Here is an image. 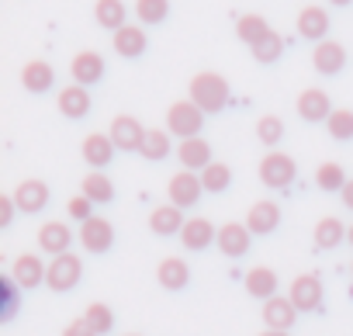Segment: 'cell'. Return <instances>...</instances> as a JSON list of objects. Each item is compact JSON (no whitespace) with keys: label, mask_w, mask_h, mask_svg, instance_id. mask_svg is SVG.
Returning a JSON list of instances; mask_svg holds the SVG:
<instances>
[{"label":"cell","mask_w":353,"mask_h":336,"mask_svg":"<svg viewBox=\"0 0 353 336\" xmlns=\"http://www.w3.org/2000/svg\"><path fill=\"white\" fill-rule=\"evenodd\" d=\"M83 277V260L77 253H63V257H52L49 260V274H46V284L52 291H73Z\"/></svg>","instance_id":"obj_4"},{"label":"cell","mask_w":353,"mask_h":336,"mask_svg":"<svg viewBox=\"0 0 353 336\" xmlns=\"http://www.w3.org/2000/svg\"><path fill=\"white\" fill-rule=\"evenodd\" d=\"M111 46H114V52H118L121 59H139V56L145 52L149 39H145L142 25H125V28H118V32L111 35Z\"/></svg>","instance_id":"obj_20"},{"label":"cell","mask_w":353,"mask_h":336,"mask_svg":"<svg viewBox=\"0 0 353 336\" xmlns=\"http://www.w3.org/2000/svg\"><path fill=\"white\" fill-rule=\"evenodd\" d=\"M260 336H288V333H281V329H263Z\"/></svg>","instance_id":"obj_46"},{"label":"cell","mask_w":353,"mask_h":336,"mask_svg":"<svg viewBox=\"0 0 353 336\" xmlns=\"http://www.w3.org/2000/svg\"><path fill=\"white\" fill-rule=\"evenodd\" d=\"M170 14V0H135L139 25H163Z\"/></svg>","instance_id":"obj_36"},{"label":"cell","mask_w":353,"mask_h":336,"mask_svg":"<svg viewBox=\"0 0 353 336\" xmlns=\"http://www.w3.org/2000/svg\"><path fill=\"white\" fill-rule=\"evenodd\" d=\"M56 108H59L63 118H87V111H90V90L80 87V83H70V87L59 90Z\"/></svg>","instance_id":"obj_24"},{"label":"cell","mask_w":353,"mask_h":336,"mask_svg":"<svg viewBox=\"0 0 353 336\" xmlns=\"http://www.w3.org/2000/svg\"><path fill=\"white\" fill-rule=\"evenodd\" d=\"M0 288H4V312H0V319L11 322L18 312V281L8 274V277H0Z\"/></svg>","instance_id":"obj_40"},{"label":"cell","mask_w":353,"mask_h":336,"mask_svg":"<svg viewBox=\"0 0 353 336\" xmlns=\"http://www.w3.org/2000/svg\"><path fill=\"white\" fill-rule=\"evenodd\" d=\"M70 73H73V83H80V87H94V83L104 80V56L94 52V49H83V52L73 56Z\"/></svg>","instance_id":"obj_8"},{"label":"cell","mask_w":353,"mask_h":336,"mask_svg":"<svg viewBox=\"0 0 353 336\" xmlns=\"http://www.w3.org/2000/svg\"><path fill=\"white\" fill-rule=\"evenodd\" d=\"M94 18H97V25H101V28H108V32L114 35L118 28H125V25H128V8L121 4V0H97Z\"/></svg>","instance_id":"obj_28"},{"label":"cell","mask_w":353,"mask_h":336,"mask_svg":"<svg viewBox=\"0 0 353 336\" xmlns=\"http://www.w3.org/2000/svg\"><path fill=\"white\" fill-rule=\"evenodd\" d=\"M246 291H250L253 298H260V302L274 298V295H277V274H274L270 267H253V270L246 274Z\"/></svg>","instance_id":"obj_30"},{"label":"cell","mask_w":353,"mask_h":336,"mask_svg":"<svg viewBox=\"0 0 353 336\" xmlns=\"http://www.w3.org/2000/svg\"><path fill=\"white\" fill-rule=\"evenodd\" d=\"M346 233H350V226H343L336 215H325V219H319V226H315V246H319V250H336V246L346 239Z\"/></svg>","instance_id":"obj_29"},{"label":"cell","mask_w":353,"mask_h":336,"mask_svg":"<svg viewBox=\"0 0 353 336\" xmlns=\"http://www.w3.org/2000/svg\"><path fill=\"white\" fill-rule=\"evenodd\" d=\"M181 243H184V250L201 253V250H208L212 243H219V229H215L208 219H188V226H184V233H181Z\"/></svg>","instance_id":"obj_21"},{"label":"cell","mask_w":353,"mask_h":336,"mask_svg":"<svg viewBox=\"0 0 353 336\" xmlns=\"http://www.w3.org/2000/svg\"><path fill=\"white\" fill-rule=\"evenodd\" d=\"M66 212H70V219H77V222L83 226L87 219H94V201H87L83 195H77V198L66 201Z\"/></svg>","instance_id":"obj_41"},{"label":"cell","mask_w":353,"mask_h":336,"mask_svg":"<svg viewBox=\"0 0 353 336\" xmlns=\"http://www.w3.org/2000/svg\"><path fill=\"white\" fill-rule=\"evenodd\" d=\"M281 226V205L277 201H253L246 212V229L253 236H267Z\"/></svg>","instance_id":"obj_15"},{"label":"cell","mask_w":353,"mask_h":336,"mask_svg":"<svg viewBox=\"0 0 353 336\" xmlns=\"http://www.w3.org/2000/svg\"><path fill=\"white\" fill-rule=\"evenodd\" d=\"M184 226H188L184 208H176L173 201H166V205H159V208L149 212V229H152L156 236H181Z\"/></svg>","instance_id":"obj_14"},{"label":"cell","mask_w":353,"mask_h":336,"mask_svg":"<svg viewBox=\"0 0 353 336\" xmlns=\"http://www.w3.org/2000/svg\"><path fill=\"white\" fill-rule=\"evenodd\" d=\"M346 243H350V246H353V226H350V233H346Z\"/></svg>","instance_id":"obj_47"},{"label":"cell","mask_w":353,"mask_h":336,"mask_svg":"<svg viewBox=\"0 0 353 336\" xmlns=\"http://www.w3.org/2000/svg\"><path fill=\"white\" fill-rule=\"evenodd\" d=\"M256 139H260L263 146H277V142L284 139V121H281L277 115H263V118L256 121Z\"/></svg>","instance_id":"obj_39"},{"label":"cell","mask_w":353,"mask_h":336,"mask_svg":"<svg viewBox=\"0 0 353 336\" xmlns=\"http://www.w3.org/2000/svg\"><path fill=\"white\" fill-rule=\"evenodd\" d=\"M14 212H18V205H14V195H0V226H11L14 222Z\"/></svg>","instance_id":"obj_42"},{"label":"cell","mask_w":353,"mask_h":336,"mask_svg":"<svg viewBox=\"0 0 353 336\" xmlns=\"http://www.w3.org/2000/svg\"><path fill=\"white\" fill-rule=\"evenodd\" d=\"M350 270H353V267H350Z\"/></svg>","instance_id":"obj_49"},{"label":"cell","mask_w":353,"mask_h":336,"mask_svg":"<svg viewBox=\"0 0 353 336\" xmlns=\"http://www.w3.org/2000/svg\"><path fill=\"white\" fill-rule=\"evenodd\" d=\"M46 274H49V264H42V257H35V253H21V257L14 260V267H11V277H14L18 288H25V291L46 284Z\"/></svg>","instance_id":"obj_13"},{"label":"cell","mask_w":353,"mask_h":336,"mask_svg":"<svg viewBox=\"0 0 353 336\" xmlns=\"http://www.w3.org/2000/svg\"><path fill=\"white\" fill-rule=\"evenodd\" d=\"M288 298L294 302L298 312H319V308H322V281H319L315 274H298V277L291 281Z\"/></svg>","instance_id":"obj_7"},{"label":"cell","mask_w":353,"mask_h":336,"mask_svg":"<svg viewBox=\"0 0 353 336\" xmlns=\"http://www.w3.org/2000/svg\"><path fill=\"white\" fill-rule=\"evenodd\" d=\"M281 52H284V39H281L277 32H270L263 42L253 46V59H256V63H277Z\"/></svg>","instance_id":"obj_38"},{"label":"cell","mask_w":353,"mask_h":336,"mask_svg":"<svg viewBox=\"0 0 353 336\" xmlns=\"http://www.w3.org/2000/svg\"><path fill=\"white\" fill-rule=\"evenodd\" d=\"M21 83H25V90H32V94H46V90H52V83H56V70H52L46 59H32V63H25V70H21Z\"/></svg>","instance_id":"obj_26"},{"label":"cell","mask_w":353,"mask_h":336,"mask_svg":"<svg viewBox=\"0 0 353 336\" xmlns=\"http://www.w3.org/2000/svg\"><path fill=\"white\" fill-rule=\"evenodd\" d=\"M325 128H329V135H332V139L350 142V139H353V111H350V108H336V111L329 115Z\"/></svg>","instance_id":"obj_37"},{"label":"cell","mask_w":353,"mask_h":336,"mask_svg":"<svg viewBox=\"0 0 353 336\" xmlns=\"http://www.w3.org/2000/svg\"><path fill=\"white\" fill-rule=\"evenodd\" d=\"M260 181L270 188V191H284V188H291L294 184V177H298V163L288 156V152H281V149H270L263 159H260Z\"/></svg>","instance_id":"obj_3"},{"label":"cell","mask_w":353,"mask_h":336,"mask_svg":"<svg viewBox=\"0 0 353 336\" xmlns=\"http://www.w3.org/2000/svg\"><path fill=\"white\" fill-rule=\"evenodd\" d=\"M166 195L176 208H194L205 195V184H201V174L194 170H181V174H173L170 184H166Z\"/></svg>","instance_id":"obj_5"},{"label":"cell","mask_w":353,"mask_h":336,"mask_svg":"<svg viewBox=\"0 0 353 336\" xmlns=\"http://www.w3.org/2000/svg\"><path fill=\"white\" fill-rule=\"evenodd\" d=\"M201 125H205V111L188 97V101H173L170 111H166V132L176 135V139H198L201 135Z\"/></svg>","instance_id":"obj_2"},{"label":"cell","mask_w":353,"mask_h":336,"mask_svg":"<svg viewBox=\"0 0 353 336\" xmlns=\"http://www.w3.org/2000/svg\"><path fill=\"white\" fill-rule=\"evenodd\" d=\"M70 243H73V229L66 226V222H46L42 229H39V250L42 253H49V257H63V253H70Z\"/></svg>","instance_id":"obj_16"},{"label":"cell","mask_w":353,"mask_h":336,"mask_svg":"<svg viewBox=\"0 0 353 336\" xmlns=\"http://www.w3.org/2000/svg\"><path fill=\"white\" fill-rule=\"evenodd\" d=\"M312 66H315L322 77H336V73L346 66V49H343L339 42L325 39V42H319V46L312 49Z\"/></svg>","instance_id":"obj_17"},{"label":"cell","mask_w":353,"mask_h":336,"mask_svg":"<svg viewBox=\"0 0 353 336\" xmlns=\"http://www.w3.org/2000/svg\"><path fill=\"white\" fill-rule=\"evenodd\" d=\"M201 184L208 195H222L229 184H232V170H229V163H212L201 170Z\"/></svg>","instance_id":"obj_35"},{"label":"cell","mask_w":353,"mask_h":336,"mask_svg":"<svg viewBox=\"0 0 353 336\" xmlns=\"http://www.w3.org/2000/svg\"><path fill=\"white\" fill-rule=\"evenodd\" d=\"M14 205H18V212H25V215L42 212V208L49 205V184L39 181V177L21 181V184L14 188Z\"/></svg>","instance_id":"obj_12"},{"label":"cell","mask_w":353,"mask_h":336,"mask_svg":"<svg viewBox=\"0 0 353 336\" xmlns=\"http://www.w3.org/2000/svg\"><path fill=\"white\" fill-rule=\"evenodd\" d=\"M176 156H181V163H184V170H194V174H201L205 166H212L215 159H212V146L198 135V139H184L181 146H176Z\"/></svg>","instance_id":"obj_25"},{"label":"cell","mask_w":353,"mask_h":336,"mask_svg":"<svg viewBox=\"0 0 353 336\" xmlns=\"http://www.w3.org/2000/svg\"><path fill=\"white\" fill-rule=\"evenodd\" d=\"M250 229H246V222H225L222 229H219V250H222V257H246L250 253Z\"/></svg>","instance_id":"obj_18"},{"label":"cell","mask_w":353,"mask_h":336,"mask_svg":"<svg viewBox=\"0 0 353 336\" xmlns=\"http://www.w3.org/2000/svg\"><path fill=\"white\" fill-rule=\"evenodd\" d=\"M80 152H83V163H90L94 170H104V166L111 163V156H114V142L104 132H90L80 142Z\"/></svg>","instance_id":"obj_22"},{"label":"cell","mask_w":353,"mask_h":336,"mask_svg":"<svg viewBox=\"0 0 353 336\" xmlns=\"http://www.w3.org/2000/svg\"><path fill=\"white\" fill-rule=\"evenodd\" d=\"M80 195L94 205H111L114 201V184L108 174H83L80 181Z\"/></svg>","instance_id":"obj_27"},{"label":"cell","mask_w":353,"mask_h":336,"mask_svg":"<svg viewBox=\"0 0 353 336\" xmlns=\"http://www.w3.org/2000/svg\"><path fill=\"white\" fill-rule=\"evenodd\" d=\"M128 336H139V333H128Z\"/></svg>","instance_id":"obj_48"},{"label":"cell","mask_w":353,"mask_h":336,"mask_svg":"<svg viewBox=\"0 0 353 336\" xmlns=\"http://www.w3.org/2000/svg\"><path fill=\"white\" fill-rule=\"evenodd\" d=\"M80 243H83L87 253H108L111 243H114V226H111L108 219L94 215V219H87V222L80 226Z\"/></svg>","instance_id":"obj_10"},{"label":"cell","mask_w":353,"mask_h":336,"mask_svg":"<svg viewBox=\"0 0 353 336\" xmlns=\"http://www.w3.org/2000/svg\"><path fill=\"white\" fill-rule=\"evenodd\" d=\"M111 142H114V149H125V152H135V149H142V139H145V128L139 125V118H132V115H118V118H111Z\"/></svg>","instance_id":"obj_9"},{"label":"cell","mask_w":353,"mask_h":336,"mask_svg":"<svg viewBox=\"0 0 353 336\" xmlns=\"http://www.w3.org/2000/svg\"><path fill=\"white\" fill-rule=\"evenodd\" d=\"M63 336H97V333H94V329L83 322V315H80V319H73V322L63 329Z\"/></svg>","instance_id":"obj_43"},{"label":"cell","mask_w":353,"mask_h":336,"mask_svg":"<svg viewBox=\"0 0 353 336\" xmlns=\"http://www.w3.org/2000/svg\"><path fill=\"white\" fill-rule=\"evenodd\" d=\"M236 35L253 49L256 42H263V39L270 35V25H267V18H263V14H243V18L236 21Z\"/></svg>","instance_id":"obj_31"},{"label":"cell","mask_w":353,"mask_h":336,"mask_svg":"<svg viewBox=\"0 0 353 336\" xmlns=\"http://www.w3.org/2000/svg\"><path fill=\"white\" fill-rule=\"evenodd\" d=\"M298 35L301 39H308V42H325V35H329V11L325 8H319V4H308V8H301L298 11Z\"/></svg>","instance_id":"obj_11"},{"label":"cell","mask_w":353,"mask_h":336,"mask_svg":"<svg viewBox=\"0 0 353 336\" xmlns=\"http://www.w3.org/2000/svg\"><path fill=\"white\" fill-rule=\"evenodd\" d=\"M263 322H267V329H281V333H288L291 326H294V319H298V308H294V302L291 298H281V295H274V298H267L263 302Z\"/></svg>","instance_id":"obj_19"},{"label":"cell","mask_w":353,"mask_h":336,"mask_svg":"<svg viewBox=\"0 0 353 336\" xmlns=\"http://www.w3.org/2000/svg\"><path fill=\"white\" fill-rule=\"evenodd\" d=\"M156 281H159L166 291H181V288H188V281H191V267H188V260H181V257H163L159 267H156Z\"/></svg>","instance_id":"obj_23"},{"label":"cell","mask_w":353,"mask_h":336,"mask_svg":"<svg viewBox=\"0 0 353 336\" xmlns=\"http://www.w3.org/2000/svg\"><path fill=\"white\" fill-rule=\"evenodd\" d=\"M170 132L166 128H145V139H142V156L145 159H152V163H159V159H166L170 156Z\"/></svg>","instance_id":"obj_32"},{"label":"cell","mask_w":353,"mask_h":336,"mask_svg":"<svg viewBox=\"0 0 353 336\" xmlns=\"http://www.w3.org/2000/svg\"><path fill=\"white\" fill-rule=\"evenodd\" d=\"M83 322H87L97 336H104V333L114 329V312H111L104 302H90V305L83 308Z\"/></svg>","instance_id":"obj_34"},{"label":"cell","mask_w":353,"mask_h":336,"mask_svg":"<svg viewBox=\"0 0 353 336\" xmlns=\"http://www.w3.org/2000/svg\"><path fill=\"white\" fill-rule=\"evenodd\" d=\"M191 101L205 111V115H219L225 104H229V80L215 70H205V73H194L191 80Z\"/></svg>","instance_id":"obj_1"},{"label":"cell","mask_w":353,"mask_h":336,"mask_svg":"<svg viewBox=\"0 0 353 336\" xmlns=\"http://www.w3.org/2000/svg\"><path fill=\"white\" fill-rule=\"evenodd\" d=\"M346 170H343V166L339 163H332V159H325L322 166H319V170H315V184H319V191H343L346 188Z\"/></svg>","instance_id":"obj_33"},{"label":"cell","mask_w":353,"mask_h":336,"mask_svg":"<svg viewBox=\"0 0 353 336\" xmlns=\"http://www.w3.org/2000/svg\"><path fill=\"white\" fill-rule=\"evenodd\" d=\"M339 198H343V205H346V208H353V177L346 181V188L339 191Z\"/></svg>","instance_id":"obj_44"},{"label":"cell","mask_w":353,"mask_h":336,"mask_svg":"<svg viewBox=\"0 0 353 336\" xmlns=\"http://www.w3.org/2000/svg\"><path fill=\"white\" fill-rule=\"evenodd\" d=\"M329 4H332V8H350L353 0H329Z\"/></svg>","instance_id":"obj_45"},{"label":"cell","mask_w":353,"mask_h":336,"mask_svg":"<svg viewBox=\"0 0 353 336\" xmlns=\"http://www.w3.org/2000/svg\"><path fill=\"white\" fill-rule=\"evenodd\" d=\"M294 108H298V118H301V121H329V115L336 111L332 101H329V94H325L322 87H305V90L298 94Z\"/></svg>","instance_id":"obj_6"}]
</instances>
